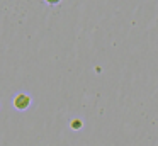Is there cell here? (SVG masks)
Listing matches in <instances>:
<instances>
[{
	"label": "cell",
	"instance_id": "6da1fadb",
	"mask_svg": "<svg viewBox=\"0 0 158 146\" xmlns=\"http://www.w3.org/2000/svg\"><path fill=\"white\" fill-rule=\"evenodd\" d=\"M31 104H32V98L29 94H17L14 97V107L17 109L19 112L27 111V109L31 107Z\"/></svg>",
	"mask_w": 158,
	"mask_h": 146
},
{
	"label": "cell",
	"instance_id": "7a4b0ae2",
	"mask_svg": "<svg viewBox=\"0 0 158 146\" xmlns=\"http://www.w3.org/2000/svg\"><path fill=\"white\" fill-rule=\"evenodd\" d=\"M72 127L73 129H80V127H82V121H80V119H73V121H72Z\"/></svg>",
	"mask_w": 158,
	"mask_h": 146
},
{
	"label": "cell",
	"instance_id": "3957f363",
	"mask_svg": "<svg viewBox=\"0 0 158 146\" xmlns=\"http://www.w3.org/2000/svg\"><path fill=\"white\" fill-rule=\"evenodd\" d=\"M46 3H48V5H58L60 2H61V0H44Z\"/></svg>",
	"mask_w": 158,
	"mask_h": 146
}]
</instances>
